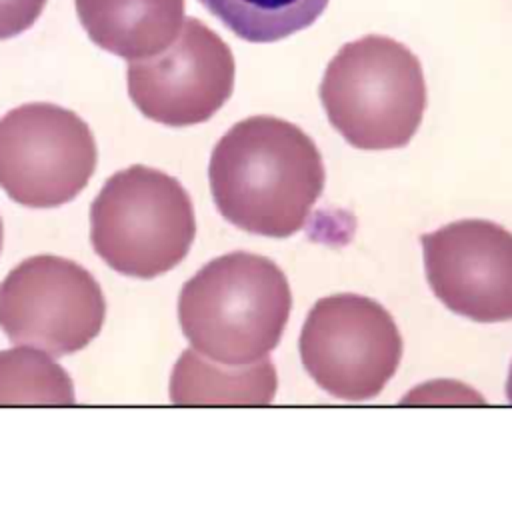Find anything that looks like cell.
I'll return each instance as SVG.
<instances>
[{"label": "cell", "mask_w": 512, "mask_h": 512, "mask_svg": "<svg viewBox=\"0 0 512 512\" xmlns=\"http://www.w3.org/2000/svg\"><path fill=\"white\" fill-rule=\"evenodd\" d=\"M218 212L240 230L288 238L302 230L324 190V164L312 138L276 116L236 122L208 166Z\"/></svg>", "instance_id": "obj_1"}, {"label": "cell", "mask_w": 512, "mask_h": 512, "mask_svg": "<svg viewBox=\"0 0 512 512\" xmlns=\"http://www.w3.org/2000/svg\"><path fill=\"white\" fill-rule=\"evenodd\" d=\"M290 308L288 280L272 260L230 252L210 260L182 286L178 320L198 354L244 366L278 346Z\"/></svg>", "instance_id": "obj_2"}, {"label": "cell", "mask_w": 512, "mask_h": 512, "mask_svg": "<svg viewBox=\"0 0 512 512\" xmlns=\"http://www.w3.org/2000/svg\"><path fill=\"white\" fill-rule=\"evenodd\" d=\"M320 100L330 124L354 148H402L426 108L422 66L404 44L370 34L336 52L320 82Z\"/></svg>", "instance_id": "obj_3"}, {"label": "cell", "mask_w": 512, "mask_h": 512, "mask_svg": "<svg viewBox=\"0 0 512 512\" xmlns=\"http://www.w3.org/2000/svg\"><path fill=\"white\" fill-rule=\"evenodd\" d=\"M196 236L184 186L150 166L110 176L90 206V240L116 272L156 278L184 260Z\"/></svg>", "instance_id": "obj_4"}, {"label": "cell", "mask_w": 512, "mask_h": 512, "mask_svg": "<svg viewBox=\"0 0 512 512\" xmlns=\"http://www.w3.org/2000/svg\"><path fill=\"white\" fill-rule=\"evenodd\" d=\"M300 360L330 396L364 402L376 398L402 358V336L390 312L360 294L320 298L300 332Z\"/></svg>", "instance_id": "obj_5"}, {"label": "cell", "mask_w": 512, "mask_h": 512, "mask_svg": "<svg viewBox=\"0 0 512 512\" xmlns=\"http://www.w3.org/2000/svg\"><path fill=\"white\" fill-rule=\"evenodd\" d=\"M98 150L88 124L50 102L22 104L0 118V188L28 208H56L94 174Z\"/></svg>", "instance_id": "obj_6"}, {"label": "cell", "mask_w": 512, "mask_h": 512, "mask_svg": "<svg viewBox=\"0 0 512 512\" xmlns=\"http://www.w3.org/2000/svg\"><path fill=\"white\" fill-rule=\"evenodd\" d=\"M104 316L98 282L86 268L60 256H32L0 284V328L8 340L54 358L88 346Z\"/></svg>", "instance_id": "obj_7"}, {"label": "cell", "mask_w": 512, "mask_h": 512, "mask_svg": "<svg viewBox=\"0 0 512 512\" xmlns=\"http://www.w3.org/2000/svg\"><path fill=\"white\" fill-rule=\"evenodd\" d=\"M234 56L228 44L196 18H184L164 50L130 60L128 94L150 120L184 128L210 120L234 88Z\"/></svg>", "instance_id": "obj_8"}, {"label": "cell", "mask_w": 512, "mask_h": 512, "mask_svg": "<svg viewBox=\"0 0 512 512\" xmlns=\"http://www.w3.org/2000/svg\"><path fill=\"white\" fill-rule=\"evenodd\" d=\"M426 278L436 298L474 322L512 320V232L488 220H458L422 234Z\"/></svg>", "instance_id": "obj_9"}, {"label": "cell", "mask_w": 512, "mask_h": 512, "mask_svg": "<svg viewBox=\"0 0 512 512\" xmlns=\"http://www.w3.org/2000/svg\"><path fill=\"white\" fill-rule=\"evenodd\" d=\"M88 38L126 60L152 56L174 42L184 0H74Z\"/></svg>", "instance_id": "obj_10"}, {"label": "cell", "mask_w": 512, "mask_h": 512, "mask_svg": "<svg viewBox=\"0 0 512 512\" xmlns=\"http://www.w3.org/2000/svg\"><path fill=\"white\" fill-rule=\"evenodd\" d=\"M278 378L268 356L244 366L212 364L194 348L184 350L170 376L174 404L264 406L276 396Z\"/></svg>", "instance_id": "obj_11"}, {"label": "cell", "mask_w": 512, "mask_h": 512, "mask_svg": "<svg viewBox=\"0 0 512 512\" xmlns=\"http://www.w3.org/2000/svg\"><path fill=\"white\" fill-rule=\"evenodd\" d=\"M238 38L264 44L288 38L326 10L328 0H200Z\"/></svg>", "instance_id": "obj_12"}, {"label": "cell", "mask_w": 512, "mask_h": 512, "mask_svg": "<svg viewBox=\"0 0 512 512\" xmlns=\"http://www.w3.org/2000/svg\"><path fill=\"white\" fill-rule=\"evenodd\" d=\"M68 372L48 352L26 346L0 352V404H74Z\"/></svg>", "instance_id": "obj_13"}, {"label": "cell", "mask_w": 512, "mask_h": 512, "mask_svg": "<svg viewBox=\"0 0 512 512\" xmlns=\"http://www.w3.org/2000/svg\"><path fill=\"white\" fill-rule=\"evenodd\" d=\"M46 0H0V40L28 30L42 14Z\"/></svg>", "instance_id": "obj_14"}, {"label": "cell", "mask_w": 512, "mask_h": 512, "mask_svg": "<svg viewBox=\"0 0 512 512\" xmlns=\"http://www.w3.org/2000/svg\"><path fill=\"white\" fill-rule=\"evenodd\" d=\"M506 398L512 404V364H510V372H508V380H506Z\"/></svg>", "instance_id": "obj_15"}, {"label": "cell", "mask_w": 512, "mask_h": 512, "mask_svg": "<svg viewBox=\"0 0 512 512\" xmlns=\"http://www.w3.org/2000/svg\"><path fill=\"white\" fill-rule=\"evenodd\" d=\"M0 248H2V220H0Z\"/></svg>", "instance_id": "obj_16"}]
</instances>
